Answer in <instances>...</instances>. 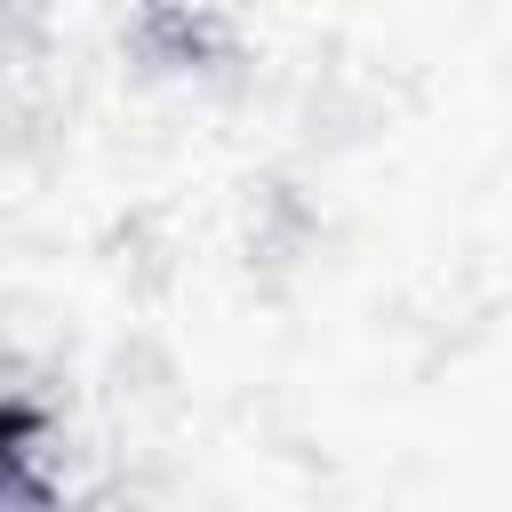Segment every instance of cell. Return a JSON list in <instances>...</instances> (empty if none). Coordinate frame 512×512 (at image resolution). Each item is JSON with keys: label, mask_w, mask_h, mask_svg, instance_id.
<instances>
[{"label": "cell", "mask_w": 512, "mask_h": 512, "mask_svg": "<svg viewBox=\"0 0 512 512\" xmlns=\"http://www.w3.org/2000/svg\"><path fill=\"white\" fill-rule=\"evenodd\" d=\"M16 432H24V416H8V408H0V464H8V440H16Z\"/></svg>", "instance_id": "1"}]
</instances>
